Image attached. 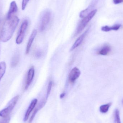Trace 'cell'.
<instances>
[{"mask_svg":"<svg viewBox=\"0 0 123 123\" xmlns=\"http://www.w3.org/2000/svg\"><path fill=\"white\" fill-rule=\"evenodd\" d=\"M37 34V30H34L32 32V33L31 34L30 37L29 39L28 40V43H27V45L26 48V54H28L29 53L32 45L35 38L36 37Z\"/></svg>","mask_w":123,"mask_h":123,"instance_id":"10","label":"cell"},{"mask_svg":"<svg viewBox=\"0 0 123 123\" xmlns=\"http://www.w3.org/2000/svg\"><path fill=\"white\" fill-rule=\"evenodd\" d=\"M52 81H50L49 82L48 84V86L47 90V95H46V99L47 100L51 92V89H52Z\"/></svg>","mask_w":123,"mask_h":123,"instance_id":"19","label":"cell"},{"mask_svg":"<svg viewBox=\"0 0 123 123\" xmlns=\"http://www.w3.org/2000/svg\"><path fill=\"white\" fill-rule=\"evenodd\" d=\"M19 60V55L18 53L17 52L14 54L12 58L11 66L12 67H14L18 64Z\"/></svg>","mask_w":123,"mask_h":123,"instance_id":"14","label":"cell"},{"mask_svg":"<svg viewBox=\"0 0 123 123\" xmlns=\"http://www.w3.org/2000/svg\"><path fill=\"white\" fill-rule=\"evenodd\" d=\"M6 64L4 62L2 61L0 63V81L3 76L6 72Z\"/></svg>","mask_w":123,"mask_h":123,"instance_id":"16","label":"cell"},{"mask_svg":"<svg viewBox=\"0 0 123 123\" xmlns=\"http://www.w3.org/2000/svg\"><path fill=\"white\" fill-rule=\"evenodd\" d=\"M111 50L110 47L108 45H105L103 46L98 52L99 55H107Z\"/></svg>","mask_w":123,"mask_h":123,"instance_id":"15","label":"cell"},{"mask_svg":"<svg viewBox=\"0 0 123 123\" xmlns=\"http://www.w3.org/2000/svg\"><path fill=\"white\" fill-rule=\"evenodd\" d=\"M111 103L102 105L100 107V111L102 113H105L108 111L110 106L111 105Z\"/></svg>","mask_w":123,"mask_h":123,"instance_id":"17","label":"cell"},{"mask_svg":"<svg viewBox=\"0 0 123 123\" xmlns=\"http://www.w3.org/2000/svg\"><path fill=\"white\" fill-rule=\"evenodd\" d=\"M19 98V95H16L9 101L7 107L3 109L0 111V116L1 117L5 118L9 116V114L16 105Z\"/></svg>","mask_w":123,"mask_h":123,"instance_id":"3","label":"cell"},{"mask_svg":"<svg viewBox=\"0 0 123 123\" xmlns=\"http://www.w3.org/2000/svg\"><path fill=\"white\" fill-rule=\"evenodd\" d=\"M65 93L63 92V93H62L60 95V98L61 99H62V98H63L64 97V96L65 95Z\"/></svg>","mask_w":123,"mask_h":123,"instance_id":"23","label":"cell"},{"mask_svg":"<svg viewBox=\"0 0 123 123\" xmlns=\"http://www.w3.org/2000/svg\"><path fill=\"white\" fill-rule=\"evenodd\" d=\"M123 2V0H113V3L116 4H119Z\"/></svg>","mask_w":123,"mask_h":123,"instance_id":"22","label":"cell"},{"mask_svg":"<svg viewBox=\"0 0 123 123\" xmlns=\"http://www.w3.org/2000/svg\"><path fill=\"white\" fill-rule=\"evenodd\" d=\"M97 12V9H95L91 11L81 21L77 27L75 35H77L81 33L85 29L88 23L93 18Z\"/></svg>","mask_w":123,"mask_h":123,"instance_id":"2","label":"cell"},{"mask_svg":"<svg viewBox=\"0 0 123 123\" xmlns=\"http://www.w3.org/2000/svg\"><path fill=\"white\" fill-rule=\"evenodd\" d=\"M115 123H121L120 116V112L117 109L115 111Z\"/></svg>","mask_w":123,"mask_h":123,"instance_id":"18","label":"cell"},{"mask_svg":"<svg viewBox=\"0 0 123 123\" xmlns=\"http://www.w3.org/2000/svg\"><path fill=\"white\" fill-rule=\"evenodd\" d=\"M19 21L17 16H13L4 22L0 35V40L3 42H6L11 39Z\"/></svg>","mask_w":123,"mask_h":123,"instance_id":"1","label":"cell"},{"mask_svg":"<svg viewBox=\"0 0 123 123\" xmlns=\"http://www.w3.org/2000/svg\"><path fill=\"white\" fill-rule=\"evenodd\" d=\"M0 22H1V20H0Z\"/></svg>","mask_w":123,"mask_h":123,"instance_id":"24","label":"cell"},{"mask_svg":"<svg viewBox=\"0 0 123 123\" xmlns=\"http://www.w3.org/2000/svg\"><path fill=\"white\" fill-rule=\"evenodd\" d=\"M47 100L46 99L43 100L40 103L39 105L37 107V108H35L31 116V117L30 118L29 121V123H31L33 121L35 115H36L38 111L40 110H41L42 108H43V107L44 106L45 104H46V102H47Z\"/></svg>","mask_w":123,"mask_h":123,"instance_id":"12","label":"cell"},{"mask_svg":"<svg viewBox=\"0 0 123 123\" xmlns=\"http://www.w3.org/2000/svg\"><path fill=\"white\" fill-rule=\"evenodd\" d=\"M3 120H2L0 121V123H9L10 122L11 118L9 116H8L7 117L4 118Z\"/></svg>","mask_w":123,"mask_h":123,"instance_id":"21","label":"cell"},{"mask_svg":"<svg viewBox=\"0 0 123 123\" xmlns=\"http://www.w3.org/2000/svg\"><path fill=\"white\" fill-rule=\"evenodd\" d=\"M30 0H22V9L23 11L25 9L27 4Z\"/></svg>","mask_w":123,"mask_h":123,"instance_id":"20","label":"cell"},{"mask_svg":"<svg viewBox=\"0 0 123 123\" xmlns=\"http://www.w3.org/2000/svg\"><path fill=\"white\" fill-rule=\"evenodd\" d=\"M18 11V7L16 1H13L10 4V7L9 9L8 12L7 14V19H9L13 16L14 14Z\"/></svg>","mask_w":123,"mask_h":123,"instance_id":"9","label":"cell"},{"mask_svg":"<svg viewBox=\"0 0 123 123\" xmlns=\"http://www.w3.org/2000/svg\"><path fill=\"white\" fill-rule=\"evenodd\" d=\"M121 25L120 24H116L113 25L112 26H104L101 28L102 31L105 32H108L111 30L117 31L120 28Z\"/></svg>","mask_w":123,"mask_h":123,"instance_id":"13","label":"cell"},{"mask_svg":"<svg viewBox=\"0 0 123 123\" xmlns=\"http://www.w3.org/2000/svg\"><path fill=\"white\" fill-rule=\"evenodd\" d=\"M28 25V22L27 20H24L22 24L19 33L16 39V42L17 44H20L23 42Z\"/></svg>","mask_w":123,"mask_h":123,"instance_id":"5","label":"cell"},{"mask_svg":"<svg viewBox=\"0 0 123 123\" xmlns=\"http://www.w3.org/2000/svg\"><path fill=\"white\" fill-rule=\"evenodd\" d=\"M81 74V71L77 67L73 68L70 71L69 74L68 80L69 82L74 83L79 77Z\"/></svg>","mask_w":123,"mask_h":123,"instance_id":"6","label":"cell"},{"mask_svg":"<svg viewBox=\"0 0 123 123\" xmlns=\"http://www.w3.org/2000/svg\"></svg>","mask_w":123,"mask_h":123,"instance_id":"25","label":"cell"},{"mask_svg":"<svg viewBox=\"0 0 123 123\" xmlns=\"http://www.w3.org/2000/svg\"><path fill=\"white\" fill-rule=\"evenodd\" d=\"M35 69L34 67H32L29 69L27 75L26 79L25 81V89L27 90L28 89L31 84V83L33 80L34 76Z\"/></svg>","mask_w":123,"mask_h":123,"instance_id":"7","label":"cell"},{"mask_svg":"<svg viewBox=\"0 0 123 123\" xmlns=\"http://www.w3.org/2000/svg\"><path fill=\"white\" fill-rule=\"evenodd\" d=\"M88 30H89V29L87 30L82 35H81L75 41V42L73 44V45L72 47L70 49L71 51H72L80 45V44H81L82 43L84 40V39L85 38L86 35L88 32Z\"/></svg>","mask_w":123,"mask_h":123,"instance_id":"11","label":"cell"},{"mask_svg":"<svg viewBox=\"0 0 123 123\" xmlns=\"http://www.w3.org/2000/svg\"><path fill=\"white\" fill-rule=\"evenodd\" d=\"M37 102V99H34L31 101L25 115L24 119V121L26 122L29 119L30 114H31V112L34 110V108H35Z\"/></svg>","mask_w":123,"mask_h":123,"instance_id":"8","label":"cell"},{"mask_svg":"<svg viewBox=\"0 0 123 123\" xmlns=\"http://www.w3.org/2000/svg\"><path fill=\"white\" fill-rule=\"evenodd\" d=\"M51 17V14L49 11H45L43 12L40 26L41 31H43L47 28L50 21Z\"/></svg>","mask_w":123,"mask_h":123,"instance_id":"4","label":"cell"}]
</instances>
